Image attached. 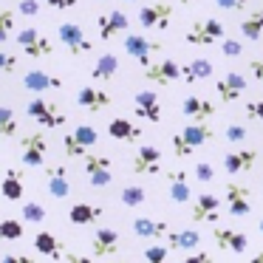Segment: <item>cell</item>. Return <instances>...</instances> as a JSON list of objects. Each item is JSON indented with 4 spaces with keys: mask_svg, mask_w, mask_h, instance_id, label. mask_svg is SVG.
Returning <instances> with one entry per match:
<instances>
[{
    "mask_svg": "<svg viewBox=\"0 0 263 263\" xmlns=\"http://www.w3.org/2000/svg\"><path fill=\"white\" fill-rule=\"evenodd\" d=\"M212 139V127L206 122H190L187 127H181L178 133H173V153L176 159H187V156L195 153V147H201L204 142Z\"/></svg>",
    "mask_w": 263,
    "mask_h": 263,
    "instance_id": "1",
    "label": "cell"
},
{
    "mask_svg": "<svg viewBox=\"0 0 263 263\" xmlns=\"http://www.w3.org/2000/svg\"><path fill=\"white\" fill-rule=\"evenodd\" d=\"M223 23L218 17H206V20H195L193 26L187 29V34H184V40L190 43V46H198V48H206V46H215V43L223 40Z\"/></svg>",
    "mask_w": 263,
    "mask_h": 263,
    "instance_id": "2",
    "label": "cell"
},
{
    "mask_svg": "<svg viewBox=\"0 0 263 263\" xmlns=\"http://www.w3.org/2000/svg\"><path fill=\"white\" fill-rule=\"evenodd\" d=\"M26 114H29L31 122H37L40 127H48V130H51V127H63L65 122H68L65 114L60 110V105L48 102V99H40V97L26 105Z\"/></svg>",
    "mask_w": 263,
    "mask_h": 263,
    "instance_id": "3",
    "label": "cell"
},
{
    "mask_svg": "<svg viewBox=\"0 0 263 263\" xmlns=\"http://www.w3.org/2000/svg\"><path fill=\"white\" fill-rule=\"evenodd\" d=\"M125 51L136 60L142 68H147L150 63H156V54H161V43L150 40L144 34H127L125 37Z\"/></svg>",
    "mask_w": 263,
    "mask_h": 263,
    "instance_id": "4",
    "label": "cell"
},
{
    "mask_svg": "<svg viewBox=\"0 0 263 263\" xmlns=\"http://www.w3.org/2000/svg\"><path fill=\"white\" fill-rule=\"evenodd\" d=\"M85 176L91 181V187H108L114 181V161L110 156H102V153H88L85 156Z\"/></svg>",
    "mask_w": 263,
    "mask_h": 263,
    "instance_id": "5",
    "label": "cell"
},
{
    "mask_svg": "<svg viewBox=\"0 0 263 263\" xmlns=\"http://www.w3.org/2000/svg\"><path fill=\"white\" fill-rule=\"evenodd\" d=\"M17 46L23 48L26 57H34V60L54 54V43L48 40L40 29H20L17 31Z\"/></svg>",
    "mask_w": 263,
    "mask_h": 263,
    "instance_id": "6",
    "label": "cell"
},
{
    "mask_svg": "<svg viewBox=\"0 0 263 263\" xmlns=\"http://www.w3.org/2000/svg\"><path fill=\"white\" fill-rule=\"evenodd\" d=\"M48 156V142L43 133H26L20 139V159L26 167H43Z\"/></svg>",
    "mask_w": 263,
    "mask_h": 263,
    "instance_id": "7",
    "label": "cell"
},
{
    "mask_svg": "<svg viewBox=\"0 0 263 263\" xmlns=\"http://www.w3.org/2000/svg\"><path fill=\"white\" fill-rule=\"evenodd\" d=\"M173 23V6L170 3H150V6H142L139 9V26L142 29H159V31H167Z\"/></svg>",
    "mask_w": 263,
    "mask_h": 263,
    "instance_id": "8",
    "label": "cell"
},
{
    "mask_svg": "<svg viewBox=\"0 0 263 263\" xmlns=\"http://www.w3.org/2000/svg\"><path fill=\"white\" fill-rule=\"evenodd\" d=\"M144 80L153 82V85H159V88H167L176 80H181V68H178V63L170 60V57L156 60V63H150L147 68H144Z\"/></svg>",
    "mask_w": 263,
    "mask_h": 263,
    "instance_id": "9",
    "label": "cell"
},
{
    "mask_svg": "<svg viewBox=\"0 0 263 263\" xmlns=\"http://www.w3.org/2000/svg\"><path fill=\"white\" fill-rule=\"evenodd\" d=\"M97 29H99V40L110 43L114 37L125 34V31L130 29V20H127V14L122 12V9H114V12L99 14V17H97Z\"/></svg>",
    "mask_w": 263,
    "mask_h": 263,
    "instance_id": "10",
    "label": "cell"
},
{
    "mask_svg": "<svg viewBox=\"0 0 263 263\" xmlns=\"http://www.w3.org/2000/svg\"><path fill=\"white\" fill-rule=\"evenodd\" d=\"M130 170L136 176H159L161 170V150L153 147V144H142V147L133 153Z\"/></svg>",
    "mask_w": 263,
    "mask_h": 263,
    "instance_id": "11",
    "label": "cell"
},
{
    "mask_svg": "<svg viewBox=\"0 0 263 263\" xmlns=\"http://www.w3.org/2000/svg\"><path fill=\"white\" fill-rule=\"evenodd\" d=\"M60 43H63L65 48H68V54L71 57H80V54H88L91 51V40L85 37V31H82V26H77V23H63L60 26Z\"/></svg>",
    "mask_w": 263,
    "mask_h": 263,
    "instance_id": "12",
    "label": "cell"
},
{
    "mask_svg": "<svg viewBox=\"0 0 263 263\" xmlns=\"http://www.w3.org/2000/svg\"><path fill=\"white\" fill-rule=\"evenodd\" d=\"M218 215H221V198H218V195L201 193L198 198L193 201V210H190L193 223H215Z\"/></svg>",
    "mask_w": 263,
    "mask_h": 263,
    "instance_id": "13",
    "label": "cell"
},
{
    "mask_svg": "<svg viewBox=\"0 0 263 263\" xmlns=\"http://www.w3.org/2000/svg\"><path fill=\"white\" fill-rule=\"evenodd\" d=\"M257 161V150L255 147H235L223 156V170L229 176H240V173H249Z\"/></svg>",
    "mask_w": 263,
    "mask_h": 263,
    "instance_id": "14",
    "label": "cell"
},
{
    "mask_svg": "<svg viewBox=\"0 0 263 263\" xmlns=\"http://www.w3.org/2000/svg\"><path fill=\"white\" fill-rule=\"evenodd\" d=\"M227 212L235 218H243L252 212V195L243 184H238V181L227 184Z\"/></svg>",
    "mask_w": 263,
    "mask_h": 263,
    "instance_id": "15",
    "label": "cell"
},
{
    "mask_svg": "<svg viewBox=\"0 0 263 263\" xmlns=\"http://www.w3.org/2000/svg\"><path fill=\"white\" fill-rule=\"evenodd\" d=\"M246 88H249V82H246V77H243V74H238V71H229L227 77H221V80L215 82L218 97H221V102H227V105L243 97Z\"/></svg>",
    "mask_w": 263,
    "mask_h": 263,
    "instance_id": "16",
    "label": "cell"
},
{
    "mask_svg": "<svg viewBox=\"0 0 263 263\" xmlns=\"http://www.w3.org/2000/svg\"><path fill=\"white\" fill-rule=\"evenodd\" d=\"M133 110L144 122H159L161 119V99L156 91H139L133 97Z\"/></svg>",
    "mask_w": 263,
    "mask_h": 263,
    "instance_id": "17",
    "label": "cell"
},
{
    "mask_svg": "<svg viewBox=\"0 0 263 263\" xmlns=\"http://www.w3.org/2000/svg\"><path fill=\"white\" fill-rule=\"evenodd\" d=\"M212 238H215V243L221 246V249H229V252H235V255H243L246 246H249V238H246L240 229H229V227H215L212 229Z\"/></svg>",
    "mask_w": 263,
    "mask_h": 263,
    "instance_id": "18",
    "label": "cell"
},
{
    "mask_svg": "<svg viewBox=\"0 0 263 263\" xmlns=\"http://www.w3.org/2000/svg\"><path fill=\"white\" fill-rule=\"evenodd\" d=\"M46 190L54 198H68L71 195V178H68V170L63 164L46 167Z\"/></svg>",
    "mask_w": 263,
    "mask_h": 263,
    "instance_id": "19",
    "label": "cell"
},
{
    "mask_svg": "<svg viewBox=\"0 0 263 263\" xmlns=\"http://www.w3.org/2000/svg\"><path fill=\"white\" fill-rule=\"evenodd\" d=\"M114 102V97H110L108 91H102V88H80V93H77V105L85 110H91V114H99V110H105L108 105Z\"/></svg>",
    "mask_w": 263,
    "mask_h": 263,
    "instance_id": "20",
    "label": "cell"
},
{
    "mask_svg": "<svg viewBox=\"0 0 263 263\" xmlns=\"http://www.w3.org/2000/svg\"><path fill=\"white\" fill-rule=\"evenodd\" d=\"M181 114L187 116L190 122H206L210 116H215V105H212L210 99H204V97L190 93V97H184V102H181Z\"/></svg>",
    "mask_w": 263,
    "mask_h": 263,
    "instance_id": "21",
    "label": "cell"
},
{
    "mask_svg": "<svg viewBox=\"0 0 263 263\" xmlns=\"http://www.w3.org/2000/svg\"><path fill=\"white\" fill-rule=\"evenodd\" d=\"M116 249H119V232L110 229V227H99L97 232H93L91 252L97 257H110V255H116Z\"/></svg>",
    "mask_w": 263,
    "mask_h": 263,
    "instance_id": "22",
    "label": "cell"
},
{
    "mask_svg": "<svg viewBox=\"0 0 263 263\" xmlns=\"http://www.w3.org/2000/svg\"><path fill=\"white\" fill-rule=\"evenodd\" d=\"M23 88L31 93H46V91H60L63 88V80L54 74H46V71H29L23 77Z\"/></svg>",
    "mask_w": 263,
    "mask_h": 263,
    "instance_id": "23",
    "label": "cell"
},
{
    "mask_svg": "<svg viewBox=\"0 0 263 263\" xmlns=\"http://www.w3.org/2000/svg\"><path fill=\"white\" fill-rule=\"evenodd\" d=\"M212 63L210 60H204V57H195V60H190V63H184L181 65V80L187 82V85H195V82H204L206 77H212Z\"/></svg>",
    "mask_w": 263,
    "mask_h": 263,
    "instance_id": "24",
    "label": "cell"
},
{
    "mask_svg": "<svg viewBox=\"0 0 263 263\" xmlns=\"http://www.w3.org/2000/svg\"><path fill=\"white\" fill-rule=\"evenodd\" d=\"M108 133H110V139H116V142H136V139H142V127L133 125V122L125 119V116L110 119L108 122Z\"/></svg>",
    "mask_w": 263,
    "mask_h": 263,
    "instance_id": "25",
    "label": "cell"
},
{
    "mask_svg": "<svg viewBox=\"0 0 263 263\" xmlns=\"http://www.w3.org/2000/svg\"><path fill=\"white\" fill-rule=\"evenodd\" d=\"M167 246L170 249H178V252H195L201 246V235L198 229H176V232L167 235Z\"/></svg>",
    "mask_w": 263,
    "mask_h": 263,
    "instance_id": "26",
    "label": "cell"
},
{
    "mask_svg": "<svg viewBox=\"0 0 263 263\" xmlns=\"http://www.w3.org/2000/svg\"><path fill=\"white\" fill-rule=\"evenodd\" d=\"M167 184H170V198L176 201V204H187V201L193 198L187 173H184V170H170V173H167Z\"/></svg>",
    "mask_w": 263,
    "mask_h": 263,
    "instance_id": "27",
    "label": "cell"
},
{
    "mask_svg": "<svg viewBox=\"0 0 263 263\" xmlns=\"http://www.w3.org/2000/svg\"><path fill=\"white\" fill-rule=\"evenodd\" d=\"M130 229L139 238H167L170 235V227L164 221H153V218H136L130 223Z\"/></svg>",
    "mask_w": 263,
    "mask_h": 263,
    "instance_id": "28",
    "label": "cell"
},
{
    "mask_svg": "<svg viewBox=\"0 0 263 263\" xmlns=\"http://www.w3.org/2000/svg\"><path fill=\"white\" fill-rule=\"evenodd\" d=\"M116 71H119V60H116V54H99L97 63H93L91 68V77L99 82H110L116 77Z\"/></svg>",
    "mask_w": 263,
    "mask_h": 263,
    "instance_id": "29",
    "label": "cell"
},
{
    "mask_svg": "<svg viewBox=\"0 0 263 263\" xmlns=\"http://www.w3.org/2000/svg\"><path fill=\"white\" fill-rule=\"evenodd\" d=\"M34 249L40 252V255L51 257V260H63V257H65L63 243H60V240L54 238L51 232H37V238H34Z\"/></svg>",
    "mask_w": 263,
    "mask_h": 263,
    "instance_id": "30",
    "label": "cell"
},
{
    "mask_svg": "<svg viewBox=\"0 0 263 263\" xmlns=\"http://www.w3.org/2000/svg\"><path fill=\"white\" fill-rule=\"evenodd\" d=\"M68 218H71V223H93V221H99V218H102V206L80 201V204H74L68 210Z\"/></svg>",
    "mask_w": 263,
    "mask_h": 263,
    "instance_id": "31",
    "label": "cell"
},
{
    "mask_svg": "<svg viewBox=\"0 0 263 263\" xmlns=\"http://www.w3.org/2000/svg\"><path fill=\"white\" fill-rule=\"evenodd\" d=\"M240 34L246 40H260L263 37V9H255V12H249V17L240 20Z\"/></svg>",
    "mask_w": 263,
    "mask_h": 263,
    "instance_id": "32",
    "label": "cell"
},
{
    "mask_svg": "<svg viewBox=\"0 0 263 263\" xmlns=\"http://www.w3.org/2000/svg\"><path fill=\"white\" fill-rule=\"evenodd\" d=\"M3 198L6 201H20L23 198V176H20L14 167H9L6 178H3Z\"/></svg>",
    "mask_w": 263,
    "mask_h": 263,
    "instance_id": "33",
    "label": "cell"
},
{
    "mask_svg": "<svg viewBox=\"0 0 263 263\" xmlns=\"http://www.w3.org/2000/svg\"><path fill=\"white\" fill-rule=\"evenodd\" d=\"M119 198L125 206H142L144 201H147V193H144V187H139V184H127L119 193Z\"/></svg>",
    "mask_w": 263,
    "mask_h": 263,
    "instance_id": "34",
    "label": "cell"
},
{
    "mask_svg": "<svg viewBox=\"0 0 263 263\" xmlns=\"http://www.w3.org/2000/svg\"><path fill=\"white\" fill-rule=\"evenodd\" d=\"M14 133H17V122H14V110L9 108V105H3V108H0V136H3V139H12Z\"/></svg>",
    "mask_w": 263,
    "mask_h": 263,
    "instance_id": "35",
    "label": "cell"
},
{
    "mask_svg": "<svg viewBox=\"0 0 263 263\" xmlns=\"http://www.w3.org/2000/svg\"><path fill=\"white\" fill-rule=\"evenodd\" d=\"M63 150H65L68 159H85V156H88V147H82V144H80V139L74 136V130L63 136Z\"/></svg>",
    "mask_w": 263,
    "mask_h": 263,
    "instance_id": "36",
    "label": "cell"
},
{
    "mask_svg": "<svg viewBox=\"0 0 263 263\" xmlns=\"http://www.w3.org/2000/svg\"><path fill=\"white\" fill-rule=\"evenodd\" d=\"M46 206L43 204H37V201H26L23 204V221L26 223H43L46 221Z\"/></svg>",
    "mask_w": 263,
    "mask_h": 263,
    "instance_id": "37",
    "label": "cell"
},
{
    "mask_svg": "<svg viewBox=\"0 0 263 263\" xmlns=\"http://www.w3.org/2000/svg\"><path fill=\"white\" fill-rule=\"evenodd\" d=\"M74 136L80 139V144H82V147H88V150H91L93 144L99 142L97 127H91V125H77V127H74Z\"/></svg>",
    "mask_w": 263,
    "mask_h": 263,
    "instance_id": "38",
    "label": "cell"
},
{
    "mask_svg": "<svg viewBox=\"0 0 263 263\" xmlns=\"http://www.w3.org/2000/svg\"><path fill=\"white\" fill-rule=\"evenodd\" d=\"M0 238H3V240H17V238H23V223L14 221V218H6V221L0 223Z\"/></svg>",
    "mask_w": 263,
    "mask_h": 263,
    "instance_id": "39",
    "label": "cell"
},
{
    "mask_svg": "<svg viewBox=\"0 0 263 263\" xmlns=\"http://www.w3.org/2000/svg\"><path fill=\"white\" fill-rule=\"evenodd\" d=\"M246 139H249V130H246L243 125H238V122L227 125V142L229 144H243Z\"/></svg>",
    "mask_w": 263,
    "mask_h": 263,
    "instance_id": "40",
    "label": "cell"
},
{
    "mask_svg": "<svg viewBox=\"0 0 263 263\" xmlns=\"http://www.w3.org/2000/svg\"><path fill=\"white\" fill-rule=\"evenodd\" d=\"M14 31V9H3V17H0V40L6 43Z\"/></svg>",
    "mask_w": 263,
    "mask_h": 263,
    "instance_id": "41",
    "label": "cell"
},
{
    "mask_svg": "<svg viewBox=\"0 0 263 263\" xmlns=\"http://www.w3.org/2000/svg\"><path fill=\"white\" fill-rule=\"evenodd\" d=\"M170 246H147L144 249V263H167Z\"/></svg>",
    "mask_w": 263,
    "mask_h": 263,
    "instance_id": "42",
    "label": "cell"
},
{
    "mask_svg": "<svg viewBox=\"0 0 263 263\" xmlns=\"http://www.w3.org/2000/svg\"><path fill=\"white\" fill-rule=\"evenodd\" d=\"M221 51H223V57L235 60V57L243 54V46H240L238 40H232V37H223V40H221Z\"/></svg>",
    "mask_w": 263,
    "mask_h": 263,
    "instance_id": "43",
    "label": "cell"
},
{
    "mask_svg": "<svg viewBox=\"0 0 263 263\" xmlns=\"http://www.w3.org/2000/svg\"><path fill=\"white\" fill-rule=\"evenodd\" d=\"M195 178H198L201 184H210L212 178H215V170H212L210 161H198V164H195Z\"/></svg>",
    "mask_w": 263,
    "mask_h": 263,
    "instance_id": "44",
    "label": "cell"
},
{
    "mask_svg": "<svg viewBox=\"0 0 263 263\" xmlns=\"http://www.w3.org/2000/svg\"><path fill=\"white\" fill-rule=\"evenodd\" d=\"M17 3V12L26 14V17H37L40 14V3L37 0H14Z\"/></svg>",
    "mask_w": 263,
    "mask_h": 263,
    "instance_id": "45",
    "label": "cell"
},
{
    "mask_svg": "<svg viewBox=\"0 0 263 263\" xmlns=\"http://www.w3.org/2000/svg\"><path fill=\"white\" fill-rule=\"evenodd\" d=\"M218 9H227V12H243L249 9V0H215Z\"/></svg>",
    "mask_w": 263,
    "mask_h": 263,
    "instance_id": "46",
    "label": "cell"
},
{
    "mask_svg": "<svg viewBox=\"0 0 263 263\" xmlns=\"http://www.w3.org/2000/svg\"><path fill=\"white\" fill-rule=\"evenodd\" d=\"M14 68H17V57L3 51L0 54V71H3V74H14Z\"/></svg>",
    "mask_w": 263,
    "mask_h": 263,
    "instance_id": "47",
    "label": "cell"
},
{
    "mask_svg": "<svg viewBox=\"0 0 263 263\" xmlns=\"http://www.w3.org/2000/svg\"><path fill=\"white\" fill-rule=\"evenodd\" d=\"M246 116L249 119H257V122H263V99H255V102H246Z\"/></svg>",
    "mask_w": 263,
    "mask_h": 263,
    "instance_id": "48",
    "label": "cell"
},
{
    "mask_svg": "<svg viewBox=\"0 0 263 263\" xmlns=\"http://www.w3.org/2000/svg\"><path fill=\"white\" fill-rule=\"evenodd\" d=\"M48 9H54V12H65V9H74L77 0H43Z\"/></svg>",
    "mask_w": 263,
    "mask_h": 263,
    "instance_id": "49",
    "label": "cell"
},
{
    "mask_svg": "<svg viewBox=\"0 0 263 263\" xmlns=\"http://www.w3.org/2000/svg\"><path fill=\"white\" fill-rule=\"evenodd\" d=\"M249 71H252V77H257V82L263 85V57L249 60Z\"/></svg>",
    "mask_w": 263,
    "mask_h": 263,
    "instance_id": "50",
    "label": "cell"
},
{
    "mask_svg": "<svg viewBox=\"0 0 263 263\" xmlns=\"http://www.w3.org/2000/svg\"><path fill=\"white\" fill-rule=\"evenodd\" d=\"M184 263H212V257L206 255V252H198V249H195L190 257H184Z\"/></svg>",
    "mask_w": 263,
    "mask_h": 263,
    "instance_id": "51",
    "label": "cell"
},
{
    "mask_svg": "<svg viewBox=\"0 0 263 263\" xmlns=\"http://www.w3.org/2000/svg\"><path fill=\"white\" fill-rule=\"evenodd\" d=\"M63 263H91V257H85V255H80V252H65V257H63Z\"/></svg>",
    "mask_w": 263,
    "mask_h": 263,
    "instance_id": "52",
    "label": "cell"
},
{
    "mask_svg": "<svg viewBox=\"0 0 263 263\" xmlns=\"http://www.w3.org/2000/svg\"><path fill=\"white\" fill-rule=\"evenodd\" d=\"M3 263H34V260L29 255H12L9 252V255H3Z\"/></svg>",
    "mask_w": 263,
    "mask_h": 263,
    "instance_id": "53",
    "label": "cell"
},
{
    "mask_svg": "<svg viewBox=\"0 0 263 263\" xmlns=\"http://www.w3.org/2000/svg\"><path fill=\"white\" fill-rule=\"evenodd\" d=\"M249 263H263V252H255V255L249 257Z\"/></svg>",
    "mask_w": 263,
    "mask_h": 263,
    "instance_id": "54",
    "label": "cell"
},
{
    "mask_svg": "<svg viewBox=\"0 0 263 263\" xmlns=\"http://www.w3.org/2000/svg\"><path fill=\"white\" fill-rule=\"evenodd\" d=\"M184 6H193V3H198V0H181Z\"/></svg>",
    "mask_w": 263,
    "mask_h": 263,
    "instance_id": "55",
    "label": "cell"
},
{
    "mask_svg": "<svg viewBox=\"0 0 263 263\" xmlns=\"http://www.w3.org/2000/svg\"><path fill=\"white\" fill-rule=\"evenodd\" d=\"M257 229H260V235H263V221H260V223H257Z\"/></svg>",
    "mask_w": 263,
    "mask_h": 263,
    "instance_id": "56",
    "label": "cell"
},
{
    "mask_svg": "<svg viewBox=\"0 0 263 263\" xmlns=\"http://www.w3.org/2000/svg\"><path fill=\"white\" fill-rule=\"evenodd\" d=\"M125 3H136V0H125Z\"/></svg>",
    "mask_w": 263,
    "mask_h": 263,
    "instance_id": "57",
    "label": "cell"
},
{
    "mask_svg": "<svg viewBox=\"0 0 263 263\" xmlns=\"http://www.w3.org/2000/svg\"><path fill=\"white\" fill-rule=\"evenodd\" d=\"M114 263H122V260H114Z\"/></svg>",
    "mask_w": 263,
    "mask_h": 263,
    "instance_id": "58",
    "label": "cell"
},
{
    "mask_svg": "<svg viewBox=\"0 0 263 263\" xmlns=\"http://www.w3.org/2000/svg\"><path fill=\"white\" fill-rule=\"evenodd\" d=\"M167 263H170V260H167Z\"/></svg>",
    "mask_w": 263,
    "mask_h": 263,
    "instance_id": "59",
    "label": "cell"
}]
</instances>
